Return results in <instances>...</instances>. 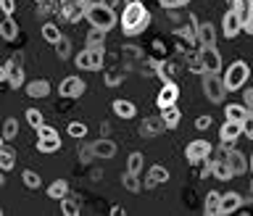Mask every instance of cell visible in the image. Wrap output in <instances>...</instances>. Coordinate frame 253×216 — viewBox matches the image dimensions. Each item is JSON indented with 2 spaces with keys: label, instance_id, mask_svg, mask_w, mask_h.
<instances>
[{
  "label": "cell",
  "instance_id": "cell-48",
  "mask_svg": "<svg viewBox=\"0 0 253 216\" xmlns=\"http://www.w3.org/2000/svg\"><path fill=\"white\" fill-rule=\"evenodd\" d=\"M108 132H111V127L103 122V124H100V134H103V137H108Z\"/></svg>",
  "mask_w": 253,
  "mask_h": 216
},
{
  "label": "cell",
  "instance_id": "cell-39",
  "mask_svg": "<svg viewBox=\"0 0 253 216\" xmlns=\"http://www.w3.org/2000/svg\"><path fill=\"white\" fill-rule=\"evenodd\" d=\"M66 132H69V137L79 140V137H84V134H87V124H84V122H71Z\"/></svg>",
  "mask_w": 253,
  "mask_h": 216
},
{
  "label": "cell",
  "instance_id": "cell-54",
  "mask_svg": "<svg viewBox=\"0 0 253 216\" xmlns=\"http://www.w3.org/2000/svg\"><path fill=\"white\" fill-rule=\"evenodd\" d=\"M103 3H108V5H114V3H116V0H103Z\"/></svg>",
  "mask_w": 253,
  "mask_h": 216
},
{
  "label": "cell",
  "instance_id": "cell-51",
  "mask_svg": "<svg viewBox=\"0 0 253 216\" xmlns=\"http://www.w3.org/2000/svg\"><path fill=\"white\" fill-rule=\"evenodd\" d=\"M248 169L253 172V153H251V158H248Z\"/></svg>",
  "mask_w": 253,
  "mask_h": 216
},
{
  "label": "cell",
  "instance_id": "cell-22",
  "mask_svg": "<svg viewBox=\"0 0 253 216\" xmlns=\"http://www.w3.org/2000/svg\"><path fill=\"white\" fill-rule=\"evenodd\" d=\"M224 119L243 124L245 119H248V108H245V103H227V106H224Z\"/></svg>",
  "mask_w": 253,
  "mask_h": 216
},
{
  "label": "cell",
  "instance_id": "cell-1",
  "mask_svg": "<svg viewBox=\"0 0 253 216\" xmlns=\"http://www.w3.org/2000/svg\"><path fill=\"white\" fill-rule=\"evenodd\" d=\"M124 37H137L150 27V13L142 3H124V11L119 16Z\"/></svg>",
  "mask_w": 253,
  "mask_h": 216
},
{
  "label": "cell",
  "instance_id": "cell-26",
  "mask_svg": "<svg viewBox=\"0 0 253 216\" xmlns=\"http://www.w3.org/2000/svg\"><path fill=\"white\" fill-rule=\"evenodd\" d=\"M161 119H164L166 130H174V127L179 124L182 114H179V108H177V106H166V108H161Z\"/></svg>",
  "mask_w": 253,
  "mask_h": 216
},
{
  "label": "cell",
  "instance_id": "cell-18",
  "mask_svg": "<svg viewBox=\"0 0 253 216\" xmlns=\"http://www.w3.org/2000/svg\"><path fill=\"white\" fill-rule=\"evenodd\" d=\"M169 182V169L166 166H150L148 169V177H145V187H158V185H166Z\"/></svg>",
  "mask_w": 253,
  "mask_h": 216
},
{
  "label": "cell",
  "instance_id": "cell-5",
  "mask_svg": "<svg viewBox=\"0 0 253 216\" xmlns=\"http://www.w3.org/2000/svg\"><path fill=\"white\" fill-rule=\"evenodd\" d=\"M201 85H203V95L211 103H224L227 87H224V82H221L219 74H213V71H203V74H201Z\"/></svg>",
  "mask_w": 253,
  "mask_h": 216
},
{
  "label": "cell",
  "instance_id": "cell-47",
  "mask_svg": "<svg viewBox=\"0 0 253 216\" xmlns=\"http://www.w3.org/2000/svg\"><path fill=\"white\" fill-rule=\"evenodd\" d=\"M243 32H248V35L253 37V13L248 16V21H245V24H243Z\"/></svg>",
  "mask_w": 253,
  "mask_h": 216
},
{
  "label": "cell",
  "instance_id": "cell-28",
  "mask_svg": "<svg viewBox=\"0 0 253 216\" xmlns=\"http://www.w3.org/2000/svg\"><path fill=\"white\" fill-rule=\"evenodd\" d=\"M13 166H16V153H13V148L3 145V148H0V172H13Z\"/></svg>",
  "mask_w": 253,
  "mask_h": 216
},
{
  "label": "cell",
  "instance_id": "cell-53",
  "mask_svg": "<svg viewBox=\"0 0 253 216\" xmlns=\"http://www.w3.org/2000/svg\"><path fill=\"white\" fill-rule=\"evenodd\" d=\"M124 3H142V0H124Z\"/></svg>",
  "mask_w": 253,
  "mask_h": 216
},
{
  "label": "cell",
  "instance_id": "cell-27",
  "mask_svg": "<svg viewBox=\"0 0 253 216\" xmlns=\"http://www.w3.org/2000/svg\"><path fill=\"white\" fill-rule=\"evenodd\" d=\"M47 195L55 198V201L66 198V195H69V182H66V179H53L50 185H47Z\"/></svg>",
  "mask_w": 253,
  "mask_h": 216
},
{
  "label": "cell",
  "instance_id": "cell-38",
  "mask_svg": "<svg viewBox=\"0 0 253 216\" xmlns=\"http://www.w3.org/2000/svg\"><path fill=\"white\" fill-rule=\"evenodd\" d=\"M27 124L32 127V130H37L40 124H45L42 111H40V108H27Z\"/></svg>",
  "mask_w": 253,
  "mask_h": 216
},
{
  "label": "cell",
  "instance_id": "cell-13",
  "mask_svg": "<svg viewBox=\"0 0 253 216\" xmlns=\"http://www.w3.org/2000/svg\"><path fill=\"white\" fill-rule=\"evenodd\" d=\"M243 134V124L240 122H227L221 124V130H219V140H221V145L224 148H229V145H235L237 142V137Z\"/></svg>",
  "mask_w": 253,
  "mask_h": 216
},
{
  "label": "cell",
  "instance_id": "cell-46",
  "mask_svg": "<svg viewBox=\"0 0 253 216\" xmlns=\"http://www.w3.org/2000/svg\"><path fill=\"white\" fill-rule=\"evenodd\" d=\"M243 103H245V108H248V114H253V87H251V90H245Z\"/></svg>",
  "mask_w": 253,
  "mask_h": 216
},
{
  "label": "cell",
  "instance_id": "cell-9",
  "mask_svg": "<svg viewBox=\"0 0 253 216\" xmlns=\"http://www.w3.org/2000/svg\"><path fill=\"white\" fill-rule=\"evenodd\" d=\"M21 61L24 58L16 53V55H11V61L5 63V82H8L11 90H19V87L24 85V63Z\"/></svg>",
  "mask_w": 253,
  "mask_h": 216
},
{
  "label": "cell",
  "instance_id": "cell-25",
  "mask_svg": "<svg viewBox=\"0 0 253 216\" xmlns=\"http://www.w3.org/2000/svg\"><path fill=\"white\" fill-rule=\"evenodd\" d=\"M211 177H216L221 182H227V179H232V172H229V166L224 158H216V161H211Z\"/></svg>",
  "mask_w": 253,
  "mask_h": 216
},
{
  "label": "cell",
  "instance_id": "cell-61",
  "mask_svg": "<svg viewBox=\"0 0 253 216\" xmlns=\"http://www.w3.org/2000/svg\"><path fill=\"white\" fill-rule=\"evenodd\" d=\"M0 21H3V19H0Z\"/></svg>",
  "mask_w": 253,
  "mask_h": 216
},
{
  "label": "cell",
  "instance_id": "cell-20",
  "mask_svg": "<svg viewBox=\"0 0 253 216\" xmlns=\"http://www.w3.org/2000/svg\"><path fill=\"white\" fill-rule=\"evenodd\" d=\"M164 130H166V124H164L161 116H148L140 127V132L145 134V137H156V134H161Z\"/></svg>",
  "mask_w": 253,
  "mask_h": 216
},
{
  "label": "cell",
  "instance_id": "cell-43",
  "mask_svg": "<svg viewBox=\"0 0 253 216\" xmlns=\"http://www.w3.org/2000/svg\"><path fill=\"white\" fill-rule=\"evenodd\" d=\"M0 11H3V16H13L16 0H0Z\"/></svg>",
  "mask_w": 253,
  "mask_h": 216
},
{
  "label": "cell",
  "instance_id": "cell-21",
  "mask_svg": "<svg viewBox=\"0 0 253 216\" xmlns=\"http://www.w3.org/2000/svg\"><path fill=\"white\" fill-rule=\"evenodd\" d=\"M114 114L119 119H134L137 116V106H134L132 100H126V98H116L114 100Z\"/></svg>",
  "mask_w": 253,
  "mask_h": 216
},
{
  "label": "cell",
  "instance_id": "cell-41",
  "mask_svg": "<svg viewBox=\"0 0 253 216\" xmlns=\"http://www.w3.org/2000/svg\"><path fill=\"white\" fill-rule=\"evenodd\" d=\"M79 161H82L84 166H90V164L95 161V150H92V142H90V145H82V148H79Z\"/></svg>",
  "mask_w": 253,
  "mask_h": 216
},
{
  "label": "cell",
  "instance_id": "cell-16",
  "mask_svg": "<svg viewBox=\"0 0 253 216\" xmlns=\"http://www.w3.org/2000/svg\"><path fill=\"white\" fill-rule=\"evenodd\" d=\"M195 40L201 43V47H213L216 45V29H213L211 21L195 24Z\"/></svg>",
  "mask_w": 253,
  "mask_h": 216
},
{
  "label": "cell",
  "instance_id": "cell-29",
  "mask_svg": "<svg viewBox=\"0 0 253 216\" xmlns=\"http://www.w3.org/2000/svg\"><path fill=\"white\" fill-rule=\"evenodd\" d=\"M61 37H63V35H61L58 24H53V21H45V24H42V40H45V43L55 45V43H58Z\"/></svg>",
  "mask_w": 253,
  "mask_h": 216
},
{
  "label": "cell",
  "instance_id": "cell-57",
  "mask_svg": "<svg viewBox=\"0 0 253 216\" xmlns=\"http://www.w3.org/2000/svg\"><path fill=\"white\" fill-rule=\"evenodd\" d=\"M35 3H37V5H40V3H45V0H35Z\"/></svg>",
  "mask_w": 253,
  "mask_h": 216
},
{
  "label": "cell",
  "instance_id": "cell-7",
  "mask_svg": "<svg viewBox=\"0 0 253 216\" xmlns=\"http://www.w3.org/2000/svg\"><path fill=\"white\" fill-rule=\"evenodd\" d=\"M87 90V82L82 77H77V74H71V77H63V82L58 85V95L61 98H69V100H74V98H82Z\"/></svg>",
  "mask_w": 253,
  "mask_h": 216
},
{
  "label": "cell",
  "instance_id": "cell-3",
  "mask_svg": "<svg viewBox=\"0 0 253 216\" xmlns=\"http://www.w3.org/2000/svg\"><path fill=\"white\" fill-rule=\"evenodd\" d=\"M251 77V66L245 61H232L224 71V77H221V82H224L227 92H235V90H243L245 82H248Z\"/></svg>",
  "mask_w": 253,
  "mask_h": 216
},
{
  "label": "cell",
  "instance_id": "cell-56",
  "mask_svg": "<svg viewBox=\"0 0 253 216\" xmlns=\"http://www.w3.org/2000/svg\"><path fill=\"white\" fill-rule=\"evenodd\" d=\"M251 198H253V179H251Z\"/></svg>",
  "mask_w": 253,
  "mask_h": 216
},
{
  "label": "cell",
  "instance_id": "cell-37",
  "mask_svg": "<svg viewBox=\"0 0 253 216\" xmlns=\"http://www.w3.org/2000/svg\"><path fill=\"white\" fill-rule=\"evenodd\" d=\"M53 47H55V55H58V58H63V61L71 55V40H69V37H61Z\"/></svg>",
  "mask_w": 253,
  "mask_h": 216
},
{
  "label": "cell",
  "instance_id": "cell-58",
  "mask_svg": "<svg viewBox=\"0 0 253 216\" xmlns=\"http://www.w3.org/2000/svg\"><path fill=\"white\" fill-rule=\"evenodd\" d=\"M232 3H235V0H227V5H232Z\"/></svg>",
  "mask_w": 253,
  "mask_h": 216
},
{
  "label": "cell",
  "instance_id": "cell-50",
  "mask_svg": "<svg viewBox=\"0 0 253 216\" xmlns=\"http://www.w3.org/2000/svg\"><path fill=\"white\" fill-rule=\"evenodd\" d=\"M5 185V172H0V187Z\"/></svg>",
  "mask_w": 253,
  "mask_h": 216
},
{
  "label": "cell",
  "instance_id": "cell-6",
  "mask_svg": "<svg viewBox=\"0 0 253 216\" xmlns=\"http://www.w3.org/2000/svg\"><path fill=\"white\" fill-rule=\"evenodd\" d=\"M35 132H37V150L40 153H55L61 148V137L50 124H40Z\"/></svg>",
  "mask_w": 253,
  "mask_h": 216
},
{
  "label": "cell",
  "instance_id": "cell-35",
  "mask_svg": "<svg viewBox=\"0 0 253 216\" xmlns=\"http://www.w3.org/2000/svg\"><path fill=\"white\" fill-rule=\"evenodd\" d=\"M16 134H19V119L8 116L3 122V137L5 140H16Z\"/></svg>",
  "mask_w": 253,
  "mask_h": 216
},
{
  "label": "cell",
  "instance_id": "cell-4",
  "mask_svg": "<svg viewBox=\"0 0 253 216\" xmlns=\"http://www.w3.org/2000/svg\"><path fill=\"white\" fill-rule=\"evenodd\" d=\"M74 63L82 71H100L106 66V47H84V50L77 53Z\"/></svg>",
  "mask_w": 253,
  "mask_h": 216
},
{
  "label": "cell",
  "instance_id": "cell-12",
  "mask_svg": "<svg viewBox=\"0 0 253 216\" xmlns=\"http://www.w3.org/2000/svg\"><path fill=\"white\" fill-rule=\"evenodd\" d=\"M198 58H201V63H203V71H213V74L221 71V55L216 50V45L213 47H201V50H198Z\"/></svg>",
  "mask_w": 253,
  "mask_h": 216
},
{
  "label": "cell",
  "instance_id": "cell-36",
  "mask_svg": "<svg viewBox=\"0 0 253 216\" xmlns=\"http://www.w3.org/2000/svg\"><path fill=\"white\" fill-rule=\"evenodd\" d=\"M122 185L129 190V193H140V190H142L137 174H132V172H124V174H122Z\"/></svg>",
  "mask_w": 253,
  "mask_h": 216
},
{
  "label": "cell",
  "instance_id": "cell-49",
  "mask_svg": "<svg viewBox=\"0 0 253 216\" xmlns=\"http://www.w3.org/2000/svg\"><path fill=\"white\" fill-rule=\"evenodd\" d=\"M0 82H5V63H0Z\"/></svg>",
  "mask_w": 253,
  "mask_h": 216
},
{
  "label": "cell",
  "instance_id": "cell-59",
  "mask_svg": "<svg viewBox=\"0 0 253 216\" xmlns=\"http://www.w3.org/2000/svg\"><path fill=\"white\" fill-rule=\"evenodd\" d=\"M248 137H251V140H253V130H251V134H248Z\"/></svg>",
  "mask_w": 253,
  "mask_h": 216
},
{
  "label": "cell",
  "instance_id": "cell-30",
  "mask_svg": "<svg viewBox=\"0 0 253 216\" xmlns=\"http://www.w3.org/2000/svg\"><path fill=\"white\" fill-rule=\"evenodd\" d=\"M229 8H232V11L243 19V24H245V21H248V16L253 13V0H235Z\"/></svg>",
  "mask_w": 253,
  "mask_h": 216
},
{
  "label": "cell",
  "instance_id": "cell-33",
  "mask_svg": "<svg viewBox=\"0 0 253 216\" xmlns=\"http://www.w3.org/2000/svg\"><path fill=\"white\" fill-rule=\"evenodd\" d=\"M219 198H221V195L213 193V190L206 195V203H203V214H206V216H216V211H219Z\"/></svg>",
  "mask_w": 253,
  "mask_h": 216
},
{
  "label": "cell",
  "instance_id": "cell-42",
  "mask_svg": "<svg viewBox=\"0 0 253 216\" xmlns=\"http://www.w3.org/2000/svg\"><path fill=\"white\" fill-rule=\"evenodd\" d=\"M187 3H190V0H158V5L166 8V11H177V8L187 5Z\"/></svg>",
  "mask_w": 253,
  "mask_h": 216
},
{
  "label": "cell",
  "instance_id": "cell-2",
  "mask_svg": "<svg viewBox=\"0 0 253 216\" xmlns=\"http://www.w3.org/2000/svg\"><path fill=\"white\" fill-rule=\"evenodd\" d=\"M84 19L90 21V27L95 29H103V32H111L119 24V16L114 11V5L108 3H95V5H87V13Z\"/></svg>",
  "mask_w": 253,
  "mask_h": 216
},
{
  "label": "cell",
  "instance_id": "cell-31",
  "mask_svg": "<svg viewBox=\"0 0 253 216\" xmlns=\"http://www.w3.org/2000/svg\"><path fill=\"white\" fill-rule=\"evenodd\" d=\"M84 47H106V32L103 29H90V35L84 40Z\"/></svg>",
  "mask_w": 253,
  "mask_h": 216
},
{
  "label": "cell",
  "instance_id": "cell-40",
  "mask_svg": "<svg viewBox=\"0 0 253 216\" xmlns=\"http://www.w3.org/2000/svg\"><path fill=\"white\" fill-rule=\"evenodd\" d=\"M61 211L66 214V216H77L79 214V203L77 201H71V198H61Z\"/></svg>",
  "mask_w": 253,
  "mask_h": 216
},
{
  "label": "cell",
  "instance_id": "cell-55",
  "mask_svg": "<svg viewBox=\"0 0 253 216\" xmlns=\"http://www.w3.org/2000/svg\"><path fill=\"white\" fill-rule=\"evenodd\" d=\"M5 145V137H0V148H3Z\"/></svg>",
  "mask_w": 253,
  "mask_h": 216
},
{
  "label": "cell",
  "instance_id": "cell-11",
  "mask_svg": "<svg viewBox=\"0 0 253 216\" xmlns=\"http://www.w3.org/2000/svg\"><path fill=\"white\" fill-rule=\"evenodd\" d=\"M232 172V177H240V174L248 172V158H245L240 150H232V148H224V156H221Z\"/></svg>",
  "mask_w": 253,
  "mask_h": 216
},
{
  "label": "cell",
  "instance_id": "cell-32",
  "mask_svg": "<svg viewBox=\"0 0 253 216\" xmlns=\"http://www.w3.org/2000/svg\"><path fill=\"white\" fill-rule=\"evenodd\" d=\"M21 182H24V187H29V190H40V187H42V177H40L37 172H32V169L21 172Z\"/></svg>",
  "mask_w": 253,
  "mask_h": 216
},
{
  "label": "cell",
  "instance_id": "cell-52",
  "mask_svg": "<svg viewBox=\"0 0 253 216\" xmlns=\"http://www.w3.org/2000/svg\"><path fill=\"white\" fill-rule=\"evenodd\" d=\"M95 3H103V0H87V5H95Z\"/></svg>",
  "mask_w": 253,
  "mask_h": 216
},
{
  "label": "cell",
  "instance_id": "cell-60",
  "mask_svg": "<svg viewBox=\"0 0 253 216\" xmlns=\"http://www.w3.org/2000/svg\"><path fill=\"white\" fill-rule=\"evenodd\" d=\"M0 214H3V209H0Z\"/></svg>",
  "mask_w": 253,
  "mask_h": 216
},
{
  "label": "cell",
  "instance_id": "cell-8",
  "mask_svg": "<svg viewBox=\"0 0 253 216\" xmlns=\"http://www.w3.org/2000/svg\"><path fill=\"white\" fill-rule=\"evenodd\" d=\"M211 150H213V145L209 140H193L185 148V158L190 164H206L211 158Z\"/></svg>",
  "mask_w": 253,
  "mask_h": 216
},
{
  "label": "cell",
  "instance_id": "cell-17",
  "mask_svg": "<svg viewBox=\"0 0 253 216\" xmlns=\"http://www.w3.org/2000/svg\"><path fill=\"white\" fill-rule=\"evenodd\" d=\"M240 206H243V198H240V195H237V193H227V195L219 198V211H216V216L237 214V211H240Z\"/></svg>",
  "mask_w": 253,
  "mask_h": 216
},
{
  "label": "cell",
  "instance_id": "cell-15",
  "mask_svg": "<svg viewBox=\"0 0 253 216\" xmlns=\"http://www.w3.org/2000/svg\"><path fill=\"white\" fill-rule=\"evenodd\" d=\"M221 32H224V37H229V40L243 32V19L232 11V8H229V11L224 13V19H221Z\"/></svg>",
  "mask_w": 253,
  "mask_h": 216
},
{
  "label": "cell",
  "instance_id": "cell-10",
  "mask_svg": "<svg viewBox=\"0 0 253 216\" xmlns=\"http://www.w3.org/2000/svg\"><path fill=\"white\" fill-rule=\"evenodd\" d=\"M84 13H87V0H69V3L58 11V16H61L63 21H69V24L82 21Z\"/></svg>",
  "mask_w": 253,
  "mask_h": 216
},
{
  "label": "cell",
  "instance_id": "cell-34",
  "mask_svg": "<svg viewBox=\"0 0 253 216\" xmlns=\"http://www.w3.org/2000/svg\"><path fill=\"white\" fill-rule=\"evenodd\" d=\"M142 166H145V158H142V153H129V158H126V172H132V174H140L142 172Z\"/></svg>",
  "mask_w": 253,
  "mask_h": 216
},
{
  "label": "cell",
  "instance_id": "cell-23",
  "mask_svg": "<svg viewBox=\"0 0 253 216\" xmlns=\"http://www.w3.org/2000/svg\"><path fill=\"white\" fill-rule=\"evenodd\" d=\"M27 95L29 98H47L50 95V82L47 79H35L27 85Z\"/></svg>",
  "mask_w": 253,
  "mask_h": 216
},
{
  "label": "cell",
  "instance_id": "cell-24",
  "mask_svg": "<svg viewBox=\"0 0 253 216\" xmlns=\"http://www.w3.org/2000/svg\"><path fill=\"white\" fill-rule=\"evenodd\" d=\"M19 37V24H16L11 16H5L3 21H0V40H5V43H11V40Z\"/></svg>",
  "mask_w": 253,
  "mask_h": 216
},
{
  "label": "cell",
  "instance_id": "cell-44",
  "mask_svg": "<svg viewBox=\"0 0 253 216\" xmlns=\"http://www.w3.org/2000/svg\"><path fill=\"white\" fill-rule=\"evenodd\" d=\"M211 124H213L211 116H198V119H195V130H201V132H206Z\"/></svg>",
  "mask_w": 253,
  "mask_h": 216
},
{
  "label": "cell",
  "instance_id": "cell-45",
  "mask_svg": "<svg viewBox=\"0 0 253 216\" xmlns=\"http://www.w3.org/2000/svg\"><path fill=\"white\" fill-rule=\"evenodd\" d=\"M187 66H190V71H195V74H203V63H201L198 55H193V58L187 61Z\"/></svg>",
  "mask_w": 253,
  "mask_h": 216
},
{
  "label": "cell",
  "instance_id": "cell-14",
  "mask_svg": "<svg viewBox=\"0 0 253 216\" xmlns=\"http://www.w3.org/2000/svg\"><path fill=\"white\" fill-rule=\"evenodd\" d=\"M179 100V87L174 82H164V87L158 90V98H156V106L158 108H166V106H177Z\"/></svg>",
  "mask_w": 253,
  "mask_h": 216
},
{
  "label": "cell",
  "instance_id": "cell-19",
  "mask_svg": "<svg viewBox=\"0 0 253 216\" xmlns=\"http://www.w3.org/2000/svg\"><path fill=\"white\" fill-rule=\"evenodd\" d=\"M92 150H95V158H114L116 156V142L108 140V137H100L92 142Z\"/></svg>",
  "mask_w": 253,
  "mask_h": 216
}]
</instances>
